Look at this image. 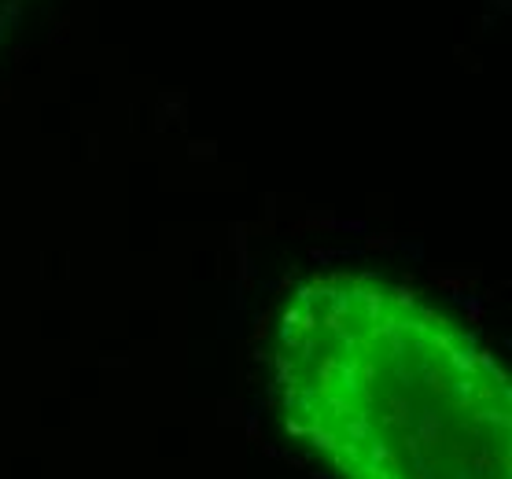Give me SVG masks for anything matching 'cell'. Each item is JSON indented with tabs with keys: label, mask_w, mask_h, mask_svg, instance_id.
<instances>
[{
	"label": "cell",
	"mask_w": 512,
	"mask_h": 479,
	"mask_svg": "<svg viewBox=\"0 0 512 479\" xmlns=\"http://www.w3.org/2000/svg\"><path fill=\"white\" fill-rule=\"evenodd\" d=\"M280 421L336 479H512V387L472 332L376 273L295 288L273 336Z\"/></svg>",
	"instance_id": "cell-1"
}]
</instances>
